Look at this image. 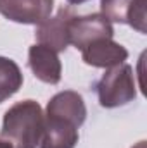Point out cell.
<instances>
[{
	"label": "cell",
	"instance_id": "8992f818",
	"mask_svg": "<svg viewBox=\"0 0 147 148\" xmlns=\"http://www.w3.org/2000/svg\"><path fill=\"white\" fill-rule=\"evenodd\" d=\"M74 17L69 7H61L54 17L45 19L37 26L35 36L40 45L52 48L54 52H64L69 45V23Z\"/></svg>",
	"mask_w": 147,
	"mask_h": 148
},
{
	"label": "cell",
	"instance_id": "4fadbf2b",
	"mask_svg": "<svg viewBox=\"0 0 147 148\" xmlns=\"http://www.w3.org/2000/svg\"><path fill=\"white\" fill-rule=\"evenodd\" d=\"M0 148H12V147H10V145H9L7 141H3V140L0 138Z\"/></svg>",
	"mask_w": 147,
	"mask_h": 148
},
{
	"label": "cell",
	"instance_id": "9c48e42d",
	"mask_svg": "<svg viewBox=\"0 0 147 148\" xmlns=\"http://www.w3.org/2000/svg\"><path fill=\"white\" fill-rule=\"evenodd\" d=\"M78 126L55 115H47L45 114V122H43V133L40 138V148H74L80 134H78Z\"/></svg>",
	"mask_w": 147,
	"mask_h": 148
},
{
	"label": "cell",
	"instance_id": "52a82bcc",
	"mask_svg": "<svg viewBox=\"0 0 147 148\" xmlns=\"http://www.w3.org/2000/svg\"><path fill=\"white\" fill-rule=\"evenodd\" d=\"M81 59L87 66L109 69L123 64L128 59V50L112 38H101L81 50Z\"/></svg>",
	"mask_w": 147,
	"mask_h": 148
},
{
	"label": "cell",
	"instance_id": "ba28073f",
	"mask_svg": "<svg viewBox=\"0 0 147 148\" xmlns=\"http://www.w3.org/2000/svg\"><path fill=\"white\" fill-rule=\"evenodd\" d=\"M28 66L35 77L47 84H57L62 77V66L57 52L52 48L35 43L28 50Z\"/></svg>",
	"mask_w": 147,
	"mask_h": 148
},
{
	"label": "cell",
	"instance_id": "277c9868",
	"mask_svg": "<svg viewBox=\"0 0 147 148\" xmlns=\"http://www.w3.org/2000/svg\"><path fill=\"white\" fill-rule=\"evenodd\" d=\"M112 24L102 14H88V16H74L69 23V43L80 52L95 40L112 38Z\"/></svg>",
	"mask_w": 147,
	"mask_h": 148
},
{
	"label": "cell",
	"instance_id": "7c38bea8",
	"mask_svg": "<svg viewBox=\"0 0 147 148\" xmlns=\"http://www.w3.org/2000/svg\"><path fill=\"white\" fill-rule=\"evenodd\" d=\"M85 2H88V0H68V3H71V5H80V3H85Z\"/></svg>",
	"mask_w": 147,
	"mask_h": 148
},
{
	"label": "cell",
	"instance_id": "6da1fadb",
	"mask_svg": "<svg viewBox=\"0 0 147 148\" xmlns=\"http://www.w3.org/2000/svg\"><path fill=\"white\" fill-rule=\"evenodd\" d=\"M45 114L35 100L14 103L3 114L0 138L12 148H37L43 133Z\"/></svg>",
	"mask_w": 147,
	"mask_h": 148
},
{
	"label": "cell",
	"instance_id": "7a4b0ae2",
	"mask_svg": "<svg viewBox=\"0 0 147 148\" xmlns=\"http://www.w3.org/2000/svg\"><path fill=\"white\" fill-rule=\"evenodd\" d=\"M95 91L99 103L104 109H116L133 102L137 97L133 67L126 62L109 67L104 76L97 81Z\"/></svg>",
	"mask_w": 147,
	"mask_h": 148
},
{
	"label": "cell",
	"instance_id": "30bf717a",
	"mask_svg": "<svg viewBox=\"0 0 147 148\" xmlns=\"http://www.w3.org/2000/svg\"><path fill=\"white\" fill-rule=\"evenodd\" d=\"M45 114L62 117V119L76 124L78 127H81L83 122L87 121V105H85L83 97L78 91L64 90V91L55 93L49 100Z\"/></svg>",
	"mask_w": 147,
	"mask_h": 148
},
{
	"label": "cell",
	"instance_id": "3957f363",
	"mask_svg": "<svg viewBox=\"0 0 147 148\" xmlns=\"http://www.w3.org/2000/svg\"><path fill=\"white\" fill-rule=\"evenodd\" d=\"M101 14L118 24H128L139 33L147 31V0H101Z\"/></svg>",
	"mask_w": 147,
	"mask_h": 148
},
{
	"label": "cell",
	"instance_id": "5b68a950",
	"mask_svg": "<svg viewBox=\"0 0 147 148\" xmlns=\"http://www.w3.org/2000/svg\"><path fill=\"white\" fill-rule=\"evenodd\" d=\"M54 0H0V14L19 24H42L50 17Z\"/></svg>",
	"mask_w": 147,
	"mask_h": 148
},
{
	"label": "cell",
	"instance_id": "8fae6325",
	"mask_svg": "<svg viewBox=\"0 0 147 148\" xmlns=\"http://www.w3.org/2000/svg\"><path fill=\"white\" fill-rule=\"evenodd\" d=\"M23 81L24 79L19 66L12 59L0 55V103L16 95L21 90Z\"/></svg>",
	"mask_w": 147,
	"mask_h": 148
},
{
	"label": "cell",
	"instance_id": "5bb4252c",
	"mask_svg": "<svg viewBox=\"0 0 147 148\" xmlns=\"http://www.w3.org/2000/svg\"><path fill=\"white\" fill-rule=\"evenodd\" d=\"M132 148H146V141H139L135 147H132Z\"/></svg>",
	"mask_w": 147,
	"mask_h": 148
}]
</instances>
